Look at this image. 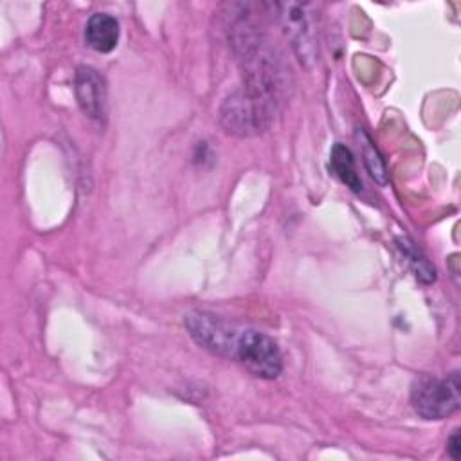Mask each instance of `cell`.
Instances as JSON below:
<instances>
[{
    "instance_id": "9",
    "label": "cell",
    "mask_w": 461,
    "mask_h": 461,
    "mask_svg": "<svg viewBox=\"0 0 461 461\" xmlns=\"http://www.w3.org/2000/svg\"><path fill=\"white\" fill-rule=\"evenodd\" d=\"M357 139H358V144H360L362 160H364V166H366L367 173L373 176V180L376 184L385 185L387 178H389V173H387L385 160L380 155L378 148L375 146V142L371 140V137L364 130H357Z\"/></svg>"
},
{
    "instance_id": "5",
    "label": "cell",
    "mask_w": 461,
    "mask_h": 461,
    "mask_svg": "<svg viewBox=\"0 0 461 461\" xmlns=\"http://www.w3.org/2000/svg\"><path fill=\"white\" fill-rule=\"evenodd\" d=\"M184 326L187 333L202 348L227 358H234L236 340L241 328L207 313V312H189L184 317Z\"/></svg>"
},
{
    "instance_id": "1",
    "label": "cell",
    "mask_w": 461,
    "mask_h": 461,
    "mask_svg": "<svg viewBox=\"0 0 461 461\" xmlns=\"http://www.w3.org/2000/svg\"><path fill=\"white\" fill-rule=\"evenodd\" d=\"M274 7L277 9V20L295 58L304 68H313L319 61V29L315 5L301 2H279L274 4Z\"/></svg>"
},
{
    "instance_id": "2",
    "label": "cell",
    "mask_w": 461,
    "mask_h": 461,
    "mask_svg": "<svg viewBox=\"0 0 461 461\" xmlns=\"http://www.w3.org/2000/svg\"><path fill=\"white\" fill-rule=\"evenodd\" d=\"M277 108L240 88L225 97L220 106V124L223 130L236 137H254L268 130Z\"/></svg>"
},
{
    "instance_id": "6",
    "label": "cell",
    "mask_w": 461,
    "mask_h": 461,
    "mask_svg": "<svg viewBox=\"0 0 461 461\" xmlns=\"http://www.w3.org/2000/svg\"><path fill=\"white\" fill-rule=\"evenodd\" d=\"M74 94L81 112L88 119L99 124L106 121V112H108L106 83L95 68L86 65L77 67L76 77H74Z\"/></svg>"
},
{
    "instance_id": "3",
    "label": "cell",
    "mask_w": 461,
    "mask_h": 461,
    "mask_svg": "<svg viewBox=\"0 0 461 461\" xmlns=\"http://www.w3.org/2000/svg\"><path fill=\"white\" fill-rule=\"evenodd\" d=\"M411 403L425 420H443L450 416L461 405L459 371H452L443 378L420 375L411 385Z\"/></svg>"
},
{
    "instance_id": "8",
    "label": "cell",
    "mask_w": 461,
    "mask_h": 461,
    "mask_svg": "<svg viewBox=\"0 0 461 461\" xmlns=\"http://www.w3.org/2000/svg\"><path fill=\"white\" fill-rule=\"evenodd\" d=\"M330 167L339 176V180L346 184V187H349L353 193L362 191V180H360V175L357 173L353 153L342 142L333 144L330 153Z\"/></svg>"
},
{
    "instance_id": "10",
    "label": "cell",
    "mask_w": 461,
    "mask_h": 461,
    "mask_svg": "<svg viewBox=\"0 0 461 461\" xmlns=\"http://www.w3.org/2000/svg\"><path fill=\"white\" fill-rule=\"evenodd\" d=\"M396 245L402 252V256L405 258V263L409 265V268L412 270L414 277L420 279L425 285H430L432 281H436V270L434 267L429 263V259L421 254L420 249L414 247L412 241H409L407 238H400L396 240Z\"/></svg>"
},
{
    "instance_id": "4",
    "label": "cell",
    "mask_w": 461,
    "mask_h": 461,
    "mask_svg": "<svg viewBox=\"0 0 461 461\" xmlns=\"http://www.w3.org/2000/svg\"><path fill=\"white\" fill-rule=\"evenodd\" d=\"M234 358L259 378L272 380L283 371V357L277 344L268 335L256 330L241 328Z\"/></svg>"
},
{
    "instance_id": "11",
    "label": "cell",
    "mask_w": 461,
    "mask_h": 461,
    "mask_svg": "<svg viewBox=\"0 0 461 461\" xmlns=\"http://www.w3.org/2000/svg\"><path fill=\"white\" fill-rule=\"evenodd\" d=\"M447 454L457 461L461 457V438H459V429H456L448 439H447Z\"/></svg>"
},
{
    "instance_id": "7",
    "label": "cell",
    "mask_w": 461,
    "mask_h": 461,
    "mask_svg": "<svg viewBox=\"0 0 461 461\" xmlns=\"http://www.w3.org/2000/svg\"><path fill=\"white\" fill-rule=\"evenodd\" d=\"M119 22L106 13H95L85 25V41L95 52L106 54L117 47L119 41Z\"/></svg>"
}]
</instances>
